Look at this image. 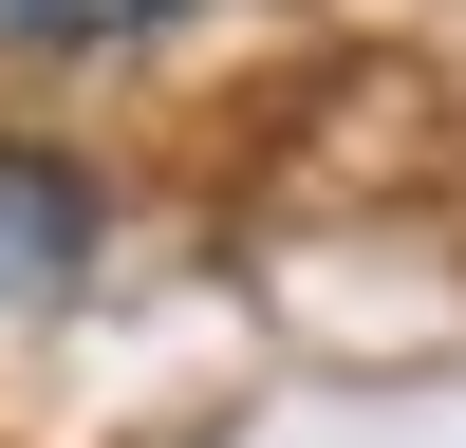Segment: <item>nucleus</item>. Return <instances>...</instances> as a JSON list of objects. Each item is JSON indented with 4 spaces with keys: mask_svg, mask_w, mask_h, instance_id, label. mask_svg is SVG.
<instances>
[{
    "mask_svg": "<svg viewBox=\"0 0 466 448\" xmlns=\"http://www.w3.org/2000/svg\"><path fill=\"white\" fill-rule=\"evenodd\" d=\"M149 19H187V0H0V37H149Z\"/></svg>",
    "mask_w": 466,
    "mask_h": 448,
    "instance_id": "f03ea898",
    "label": "nucleus"
},
{
    "mask_svg": "<svg viewBox=\"0 0 466 448\" xmlns=\"http://www.w3.org/2000/svg\"><path fill=\"white\" fill-rule=\"evenodd\" d=\"M75 280H94V187L0 149V299H75Z\"/></svg>",
    "mask_w": 466,
    "mask_h": 448,
    "instance_id": "f257e3e1",
    "label": "nucleus"
}]
</instances>
